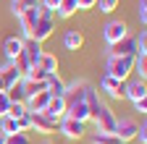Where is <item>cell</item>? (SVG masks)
<instances>
[{"mask_svg":"<svg viewBox=\"0 0 147 144\" xmlns=\"http://www.w3.org/2000/svg\"><path fill=\"white\" fill-rule=\"evenodd\" d=\"M37 66H40L47 76H50V74H58V58L50 55V52H42V58H40V63H37Z\"/></svg>","mask_w":147,"mask_h":144,"instance_id":"44dd1931","label":"cell"},{"mask_svg":"<svg viewBox=\"0 0 147 144\" xmlns=\"http://www.w3.org/2000/svg\"><path fill=\"white\" fill-rule=\"evenodd\" d=\"M42 144H50V141H42Z\"/></svg>","mask_w":147,"mask_h":144,"instance_id":"ab89813d","label":"cell"},{"mask_svg":"<svg viewBox=\"0 0 147 144\" xmlns=\"http://www.w3.org/2000/svg\"><path fill=\"white\" fill-rule=\"evenodd\" d=\"M5 141H8V136H5L3 131H0V144H5Z\"/></svg>","mask_w":147,"mask_h":144,"instance_id":"f35d334b","label":"cell"},{"mask_svg":"<svg viewBox=\"0 0 147 144\" xmlns=\"http://www.w3.org/2000/svg\"><path fill=\"white\" fill-rule=\"evenodd\" d=\"M45 115L53 118V121L66 118V100H63V97H50V102H47V107H45Z\"/></svg>","mask_w":147,"mask_h":144,"instance_id":"7c38bea8","label":"cell"},{"mask_svg":"<svg viewBox=\"0 0 147 144\" xmlns=\"http://www.w3.org/2000/svg\"><path fill=\"white\" fill-rule=\"evenodd\" d=\"M76 0H58V8H55L53 13H58V19H71L74 13H76Z\"/></svg>","mask_w":147,"mask_h":144,"instance_id":"ffe728a7","label":"cell"},{"mask_svg":"<svg viewBox=\"0 0 147 144\" xmlns=\"http://www.w3.org/2000/svg\"><path fill=\"white\" fill-rule=\"evenodd\" d=\"M0 131H3L5 136H11V134H18L21 129H18V121H16V118L3 115V118H0Z\"/></svg>","mask_w":147,"mask_h":144,"instance_id":"7402d4cb","label":"cell"},{"mask_svg":"<svg viewBox=\"0 0 147 144\" xmlns=\"http://www.w3.org/2000/svg\"><path fill=\"white\" fill-rule=\"evenodd\" d=\"M139 21H142V29H144V24H147V0H139Z\"/></svg>","mask_w":147,"mask_h":144,"instance_id":"f546056e","label":"cell"},{"mask_svg":"<svg viewBox=\"0 0 147 144\" xmlns=\"http://www.w3.org/2000/svg\"><path fill=\"white\" fill-rule=\"evenodd\" d=\"M123 97H129L131 102H139V100H144L147 97V86H144V81H131V84H126V94Z\"/></svg>","mask_w":147,"mask_h":144,"instance_id":"2e32d148","label":"cell"},{"mask_svg":"<svg viewBox=\"0 0 147 144\" xmlns=\"http://www.w3.org/2000/svg\"><path fill=\"white\" fill-rule=\"evenodd\" d=\"M134 139H137L139 144H147V126H144V123L137 129V136H134Z\"/></svg>","mask_w":147,"mask_h":144,"instance_id":"1f68e13d","label":"cell"},{"mask_svg":"<svg viewBox=\"0 0 147 144\" xmlns=\"http://www.w3.org/2000/svg\"><path fill=\"white\" fill-rule=\"evenodd\" d=\"M45 81H47V92H50V97H63V92H66V81H63L58 74H50Z\"/></svg>","mask_w":147,"mask_h":144,"instance_id":"ac0fdd59","label":"cell"},{"mask_svg":"<svg viewBox=\"0 0 147 144\" xmlns=\"http://www.w3.org/2000/svg\"><path fill=\"white\" fill-rule=\"evenodd\" d=\"M0 76H3V81H5V86H8V89H11L13 84H18V81L24 79V76H21V71H18L13 63H8L3 71H0Z\"/></svg>","mask_w":147,"mask_h":144,"instance_id":"d6986e66","label":"cell"},{"mask_svg":"<svg viewBox=\"0 0 147 144\" xmlns=\"http://www.w3.org/2000/svg\"><path fill=\"white\" fill-rule=\"evenodd\" d=\"M97 5H100L102 13H113L118 8V0H97Z\"/></svg>","mask_w":147,"mask_h":144,"instance_id":"83f0119b","label":"cell"},{"mask_svg":"<svg viewBox=\"0 0 147 144\" xmlns=\"http://www.w3.org/2000/svg\"><path fill=\"white\" fill-rule=\"evenodd\" d=\"M5 97H8L11 102H24V100H26V94H24V89H21V81L13 84L11 89H5Z\"/></svg>","mask_w":147,"mask_h":144,"instance_id":"cb8c5ba5","label":"cell"},{"mask_svg":"<svg viewBox=\"0 0 147 144\" xmlns=\"http://www.w3.org/2000/svg\"><path fill=\"white\" fill-rule=\"evenodd\" d=\"M97 5V0H76V8L79 11H89V8H95Z\"/></svg>","mask_w":147,"mask_h":144,"instance_id":"d6a6232c","label":"cell"},{"mask_svg":"<svg viewBox=\"0 0 147 144\" xmlns=\"http://www.w3.org/2000/svg\"><path fill=\"white\" fill-rule=\"evenodd\" d=\"M37 19H40V5H37V8H26L21 16H18L24 40H29V37H32V31H34V26H37Z\"/></svg>","mask_w":147,"mask_h":144,"instance_id":"5b68a950","label":"cell"},{"mask_svg":"<svg viewBox=\"0 0 147 144\" xmlns=\"http://www.w3.org/2000/svg\"><path fill=\"white\" fill-rule=\"evenodd\" d=\"M32 129L37 134H53L55 129H58V121L47 118L45 113H32Z\"/></svg>","mask_w":147,"mask_h":144,"instance_id":"ba28073f","label":"cell"},{"mask_svg":"<svg viewBox=\"0 0 147 144\" xmlns=\"http://www.w3.org/2000/svg\"><path fill=\"white\" fill-rule=\"evenodd\" d=\"M18 3H21V8L26 11V8H37V5H40V0H18Z\"/></svg>","mask_w":147,"mask_h":144,"instance_id":"d590c367","label":"cell"},{"mask_svg":"<svg viewBox=\"0 0 147 144\" xmlns=\"http://www.w3.org/2000/svg\"><path fill=\"white\" fill-rule=\"evenodd\" d=\"M21 55L26 58V63L34 68L37 63H40V58H42V42H34V40H24V52Z\"/></svg>","mask_w":147,"mask_h":144,"instance_id":"8fae6325","label":"cell"},{"mask_svg":"<svg viewBox=\"0 0 147 144\" xmlns=\"http://www.w3.org/2000/svg\"><path fill=\"white\" fill-rule=\"evenodd\" d=\"M5 144H32V141H29V136H26L24 131H18V134H11Z\"/></svg>","mask_w":147,"mask_h":144,"instance_id":"4316f807","label":"cell"},{"mask_svg":"<svg viewBox=\"0 0 147 144\" xmlns=\"http://www.w3.org/2000/svg\"><path fill=\"white\" fill-rule=\"evenodd\" d=\"M47 102H50V92H37L24 100V107H26V113H45Z\"/></svg>","mask_w":147,"mask_h":144,"instance_id":"9c48e42d","label":"cell"},{"mask_svg":"<svg viewBox=\"0 0 147 144\" xmlns=\"http://www.w3.org/2000/svg\"><path fill=\"white\" fill-rule=\"evenodd\" d=\"M134 107H137V113H144V110H147V100H139V102H134Z\"/></svg>","mask_w":147,"mask_h":144,"instance_id":"8d00e7d4","label":"cell"},{"mask_svg":"<svg viewBox=\"0 0 147 144\" xmlns=\"http://www.w3.org/2000/svg\"><path fill=\"white\" fill-rule=\"evenodd\" d=\"M92 121H95V126H97V131L100 134H113V129H116V115H113V110H110V107L102 102L100 105V110L92 115Z\"/></svg>","mask_w":147,"mask_h":144,"instance_id":"3957f363","label":"cell"},{"mask_svg":"<svg viewBox=\"0 0 147 144\" xmlns=\"http://www.w3.org/2000/svg\"><path fill=\"white\" fill-rule=\"evenodd\" d=\"M102 37H105L108 45H116L118 40L129 37V26H126L123 21H108V24L102 26Z\"/></svg>","mask_w":147,"mask_h":144,"instance_id":"277c9868","label":"cell"},{"mask_svg":"<svg viewBox=\"0 0 147 144\" xmlns=\"http://www.w3.org/2000/svg\"><path fill=\"white\" fill-rule=\"evenodd\" d=\"M3 52H5L8 63H13V60L24 52V40H18V37H8V40L3 42Z\"/></svg>","mask_w":147,"mask_h":144,"instance_id":"9a60e30c","label":"cell"},{"mask_svg":"<svg viewBox=\"0 0 147 144\" xmlns=\"http://www.w3.org/2000/svg\"><path fill=\"white\" fill-rule=\"evenodd\" d=\"M134 74L139 76V81H144V76H147V58H134Z\"/></svg>","mask_w":147,"mask_h":144,"instance_id":"d4e9b609","label":"cell"},{"mask_svg":"<svg viewBox=\"0 0 147 144\" xmlns=\"http://www.w3.org/2000/svg\"><path fill=\"white\" fill-rule=\"evenodd\" d=\"M11 13H13V16H21V13H24V8H21L18 0H11Z\"/></svg>","mask_w":147,"mask_h":144,"instance_id":"836d02e7","label":"cell"},{"mask_svg":"<svg viewBox=\"0 0 147 144\" xmlns=\"http://www.w3.org/2000/svg\"><path fill=\"white\" fill-rule=\"evenodd\" d=\"M58 126H61V134L63 136H68V139H82L84 136V123L82 121H74V118H61L58 121Z\"/></svg>","mask_w":147,"mask_h":144,"instance_id":"52a82bcc","label":"cell"},{"mask_svg":"<svg viewBox=\"0 0 147 144\" xmlns=\"http://www.w3.org/2000/svg\"><path fill=\"white\" fill-rule=\"evenodd\" d=\"M16 121H18V129H21L24 134H26V131L32 129V113H24L21 118H16Z\"/></svg>","mask_w":147,"mask_h":144,"instance_id":"f1b7e54d","label":"cell"},{"mask_svg":"<svg viewBox=\"0 0 147 144\" xmlns=\"http://www.w3.org/2000/svg\"><path fill=\"white\" fill-rule=\"evenodd\" d=\"M137 129H139V123H134V121L123 118V121H116L113 134H116L121 141H129V139H134V136H137Z\"/></svg>","mask_w":147,"mask_h":144,"instance_id":"30bf717a","label":"cell"},{"mask_svg":"<svg viewBox=\"0 0 147 144\" xmlns=\"http://www.w3.org/2000/svg\"><path fill=\"white\" fill-rule=\"evenodd\" d=\"M134 71V58L131 55H110L108 58V76L118 81H126V76Z\"/></svg>","mask_w":147,"mask_h":144,"instance_id":"6da1fadb","label":"cell"},{"mask_svg":"<svg viewBox=\"0 0 147 144\" xmlns=\"http://www.w3.org/2000/svg\"><path fill=\"white\" fill-rule=\"evenodd\" d=\"M66 115H68V118H74V121H82V123L92 121V113H89V107H87V102H84V100H82V102L68 105V107H66Z\"/></svg>","mask_w":147,"mask_h":144,"instance_id":"4fadbf2b","label":"cell"},{"mask_svg":"<svg viewBox=\"0 0 147 144\" xmlns=\"http://www.w3.org/2000/svg\"><path fill=\"white\" fill-rule=\"evenodd\" d=\"M24 113H26L24 102H11V105H8V113H5V115H11V118H21Z\"/></svg>","mask_w":147,"mask_h":144,"instance_id":"484cf974","label":"cell"},{"mask_svg":"<svg viewBox=\"0 0 147 144\" xmlns=\"http://www.w3.org/2000/svg\"><path fill=\"white\" fill-rule=\"evenodd\" d=\"M5 89H8V86H5V81H3V76H0V92H5Z\"/></svg>","mask_w":147,"mask_h":144,"instance_id":"74e56055","label":"cell"},{"mask_svg":"<svg viewBox=\"0 0 147 144\" xmlns=\"http://www.w3.org/2000/svg\"><path fill=\"white\" fill-rule=\"evenodd\" d=\"M110 55H137V45H134V37H123L118 40L116 45H110Z\"/></svg>","mask_w":147,"mask_h":144,"instance_id":"5bb4252c","label":"cell"},{"mask_svg":"<svg viewBox=\"0 0 147 144\" xmlns=\"http://www.w3.org/2000/svg\"><path fill=\"white\" fill-rule=\"evenodd\" d=\"M92 144H123L116 134H92Z\"/></svg>","mask_w":147,"mask_h":144,"instance_id":"603a6c76","label":"cell"},{"mask_svg":"<svg viewBox=\"0 0 147 144\" xmlns=\"http://www.w3.org/2000/svg\"><path fill=\"white\" fill-rule=\"evenodd\" d=\"M8 105H11V100L5 97V92H0V118L8 113Z\"/></svg>","mask_w":147,"mask_h":144,"instance_id":"4dcf8cb0","label":"cell"},{"mask_svg":"<svg viewBox=\"0 0 147 144\" xmlns=\"http://www.w3.org/2000/svg\"><path fill=\"white\" fill-rule=\"evenodd\" d=\"M84 45V34L79 31V29H68L66 34H63V47L66 50H79Z\"/></svg>","mask_w":147,"mask_h":144,"instance_id":"e0dca14e","label":"cell"},{"mask_svg":"<svg viewBox=\"0 0 147 144\" xmlns=\"http://www.w3.org/2000/svg\"><path fill=\"white\" fill-rule=\"evenodd\" d=\"M100 89L108 94V97H123L126 94V81H118V79H113V76H102L100 79Z\"/></svg>","mask_w":147,"mask_h":144,"instance_id":"8992f818","label":"cell"},{"mask_svg":"<svg viewBox=\"0 0 147 144\" xmlns=\"http://www.w3.org/2000/svg\"><path fill=\"white\" fill-rule=\"evenodd\" d=\"M53 29H55V16H53V11H47V8L40 5V19H37V26H34V31H32L29 40L45 42L50 34H53Z\"/></svg>","mask_w":147,"mask_h":144,"instance_id":"7a4b0ae2","label":"cell"},{"mask_svg":"<svg viewBox=\"0 0 147 144\" xmlns=\"http://www.w3.org/2000/svg\"><path fill=\"white\" fill-rule=\"evenodd\" d=\"M40 5L47 8V11H55V8H58V0H40Z\"/></svg>","mask_w":147,"mask_h":144,"instance_id":"e575fe53","label":"cell"}]
</instances>
